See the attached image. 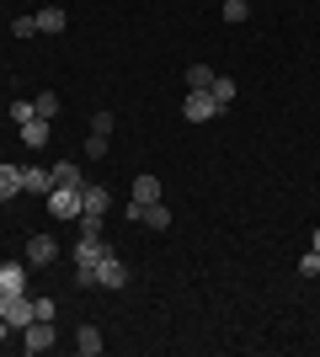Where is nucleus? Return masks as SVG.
<instances>
[{"label":"nucleus","instance_id":"12","mask_svg":"<svg viewBox=\"0 0 320 357\" xmlns=\"http://www.w3.org/2000/svg\"><path fill=\"white\" fill-rule=\"evenodd\" d=\"M22 192H54V171H38V165H22Z\"/></svg>","mask_w":320,"mask_h":357},{"label":"nucleus","instance_id":"29","mask_svg":"<svg viewBox=\"0 0 320 357\" xmlns=\"http://www.w3.org/2000/svg\"><path fill=\"white\" fill-rule=\"evenodd\" d=\"M91 134H107V139H112V112H96V118H91Z\"/></svg>","mask_w":320,"mask_h":357},{"label":"nucleus","instance_id":"27","mask_svg":"<svg viewBox=\"0 0 320 357\" xmlns=\"http://www.w3.org/2000/svg\"><path fill=\"white\" fill-rule=\"evenodd\" d=\"M102 155H107V134H91L86 139V160H102Z\"/></svg>","mask_w":320,"mask_h":357},{"label":"nucleus","instance_id":"10","mask_svg":"<svg viewBox=\"0 0 320 357\" xmlns=\"http://www.w3.org/2000/svg\"><path fill=\"white\" fill-rule=\"evenodd\" d=\"M134 203H144V208H150V203H160V176H150V171H139L134 176Z\"/></svg>","mask_w":320,"mask_h":357},{"label":"nucleus","instance_id":"4","mask_svg":"<svg viewBox=\"0 0 320 357\" xmlns=\"http://www.w3.org/2000/svg\"><path fill=\"white\" fill-rule=\"evenodd\" d=\"M48 213L54 219H80V187H54L48 192Z\"/></svg>","mask_w":320,"mask_h":357},{"label":"nucleus","instance_id":"1","mask_svg":"<svg viewBox=\"0 0 320 357\" xmlns=\"http://www.w3.org/2000/svg\"><path fill=\"white\" fill-rule=\"evenodd\" d=\"M0 320L11 331H27L32 326V294H0Z\"/></svg>","mask_w":320,"mask_h":357},{"label":"nucleus","instance_id":"23","mask_svg":"<svg viewBox=\"0 0 320 357\" xmlns=\"http://www.w3.org/2000/svg\"><path fill=\"white\" fill-rule=\"evenodd\" d=\"M299 278H320V251H305V256H299Z\"/></svg>","mask_w":320,"mask_h":357},{"label":"nucleus","instance_id":"15","mask_svg":"<svg viewBox=\"0 0 320 357\" xmlns=\"http://www.w3.org/2000/svg\"><path fill=\"white\" fill-rule=\"evenodd\" d=\"M22 192V165H0V203H11Z\"/></svg>","mask_w":320,"mask_h":357},{"label":"nucleus","instance_id":"2","mask_svg":"<svg viewBox=\"0 0 320 357\" xmlns=\"http://www.w3.org/2000/svg\"><path fill=\"white\" fill-rule=\"evenodd\" d=\"M224 112V107L213 102V91H187V102H182V118L187 123H213Z\"/></svg>","mask_w":320,"mask_h":357},{"label":"nucleus","instance_id":"9","mask_svg":"<svg viewBox=\"0 0 320 357\" xmlns=\"http://www.w3.org/2000/svg\"><path fill=\"white\" fill-rule=\"evenodd\" d=\"M0 294H27V261H0Z\"/></svg>","mask_w":320,"mask_h":357},{"label":"nucleus","instance_id":"7","mask_svg":"<svg viewBox=\"0 0 320 357\" xmlns=\"http://www.w3.org/2000/svg\"><path fill=\"white\" fill-rule=\"evenodd\" d=\"M27 261H32V267L59 261V240H54V235H32V240H27Z\"/></svg>","mask_w":320,"mask_h":357},{"label":"nucleus","instance_id":"30","mask_svg":"<svg viewBox=\"0 0 320 357\" xmlns=\"http://www.w3.org/2000/svg\"><path fill=\"white\" fill-rule=\"evenodd\" d=\"M6 336H11V326H6V320H0V342H6Z\"/></svg>","mask_w":320,"mask_h":357},{"label":"nucleus","instance_id":"26","mask_svg":"<svg viewBox=\"0 0 320 357\" xmlns=\"http://www.w3.org/2000/svg\"><path fill=\"white\" fill-rule=\"evenodd\" d=\"M11 118H16V123H27V118H38V107H32L27 96H16V102H11Z\"/></svg>","mask_w":320,"mask_h":357},{"label":"nucleus","instance_id":"8","mask_svg":"<svg viewBox=\"0 0 320 357\" xmlns=\"http://www.w3.org/2000/svg\"><path fill=\"white\" fill-rule=\"evenodd\" d=\"M112 208V192H107L102 181H86L80 187V213H107Z\"/></svg>","mask_w":320,"mask_h":357},{"label":"nucleus","instance_id":"18","mask_svg":"<svg viewBox=\"0 0 320 357\" xmlns=\"http://www.w3.org/2000/svg\"><path fill=\"white\" fill-rule=\"evenodd\" d=\"M213 102H219V107H229V102H235V91H241V86H235V80H229V75H213Z\"/></svg>","mask_w":320,"mask_h":357},{"label":"nucleus","instance_id":"20","mask_svg":"<svg viewBox=\"0 0 320 357\" xmlns=\"http://www.w3.org/2000/svg\"><path fill=\"white\" fill-rule=\"evenodd\" d=\"M213 86V70L208 64H192V70H187V91H208Z\"/></svg>","mask_w":320,"mask_h":357},{"label":"nucleus","instance_id":"6","mask_svg":"<svg viewBox=\"0 0 320 357\" xmlns=\"http://www.w3.org/2000/svg\"><path fill=\"white\" fill-rule=\"evenodd\" d=\"M22 336H27V342H22L27 352H54V342H59V336H54V320H32Z\"/></svg>","mask_w":320,"mask_h":357},{"label":"nucleus","instance_id":"13","mask_svg":"<svg viewBox=\"0 0 320 357\" xmlns=\"http://www.w3.org/2000/svg\"><path fill=\"white\" fill-rule=\"evenodd\" d=\"M102 347H107V342H102V331H96V326H80V331H75V352H80V357H96Z\"/></svg>","mask_w":320,"mask_h":357},{"label":"nucleus","instance_id":"3","mask_svg":"<svg viewBox=\"0 0 320 357\" xmlns=\"http://www.w3.org/2000/svg\"><path fill=\"white\" fill-rule=\"evenodd\" d=\"M107 256H112V245H107L102 235H80L75 240V267H102Z\"/></svg>","mask_w":320,"mask_h":357},{"label":"nucleus","instance_id":"22","mask_svg":"<svg viewBox=\"0 0 320 357\" xmlns=\"http://www.w3.org/2000/svg\"><path fill=\"white\" fill-rule=\"evenodd\" d=\"M245 11H251V0H224V22H235V27H241Z\"/></svg>","mask_w":320,"mask_h":357},{"label":"nucleus","instance_id":"28","mask_svg":"<svg viewBox=\"0 0 320 357\" xmlns=\"http://www.w3.org/2000/svg\"><path fill=\"white\" fill-rule=\"evenodd\" d=\"M75 288H102L96 283V267H75Z\"/></svg>","mask_w":320,"mask_h":357},{"label":"nucleus","instance_id":"14","mask_svg":"<svg viewBox=\"0 0 320 357\" xmlns=\"http://www.w3.org/2000/svg\"><path fill=\"white\" fill-rule=\"evenodd\" d=\"M48 171H54V187H86V171H75V160H59Z\"/></svg>","mask_w":320,"mask_h":357},{"label":"nucleus","instance_id":"17","mask_svg":"<svg viewBox=\"0 0 320 357\" xmlns=\"http://www.w3.org/2000/svg\"><path fill=\"white\" fill-rule=\"evenodd\" d=\"M139 224H150V229H160V235H166V229H171V208H166V203H150Z\"/></svg>","mask_w":320,"mask_h":357},{"label":"nucleus","instance_id":"11","mask_svg":"<svg viewBox=\"0 0 320 357\" xmlns=\"http://www.w3.org/2000/svg\"><path fill=\"white\" fill-rule=\"evenodd\" d=\"M48 134H54V128H48V118H27V123H22V144H27V149H43Z\"/></svg>","mask_w":320,"mask_h":357},{"label":"nucleus","instance_id":"24","mask_svg":"<svg viewBox=\"0 0 320 357\" xmlns=\"http://www.w3.org/2000/svg\"><path fill=\"white\" fill-rule=\"evenodd\" d=\"M54 314H59L54 298H32V320H54Z\"/></svg>","mask_w":320,"mask_h":357},{"label":"nucleus","instance_id":"31","mask_svg":"<svg viewBox=\"0 0 320 357\" xmlns=\"http://www.w3.org/2000/svg\"><path fill=\"white\" fill-rule=\"evenodd\" d=\"M310 251H320V229H315V240H310Z\"/></svg>","mask_w":320,"mask_h":357},{"label":"nucleus","instance_id":"5","mask_svg":"<svg viewBox=\"0 0 320 357\" xmlns=\"http://www.w3.org/2000/svg\"><path fill=\"white\" fill-rule=\"evenodd\" d=\"M96 283L112 288V294H118V288H128V261H118V251H112L102 267H96Z\"/></svg>","mask_w":320,"mask_h":357},{"label":"nucleus","instance_id":"19","mask_svg":"<svg viewBox=\"0 0 320 357\" xmlns=\"http://www.w3.org/2000/svg\"><path fill=\"white\" fill-rule=\"evenodd\" d=\"M32 107H38V118L54 123V112H59V91H38V96H32Z\"/></svg>","mask_w":320,"mask_h":357},{"label":"nucleus","instance_id":"16","mask_svg":"<svg viewBox=\"0 0 320 357\" xmlns=\"http://www.w3.org/2000/svg\"><path fill=\"white\" fill-rule=\"evenodd\" d=\"M64 22H70L64 6H43V11H38V32H64Z\"/></svg>","mask_w":320,"mask_h":357},{"label":"nucleus","instance_id":"25","mask_svg":"<svg viewBox=\"0 0 320 357\" xmlns=\"http://www.w3.org/2000/svg\"><path fill=\"white\" fill-rule=\"evenodd\" d=\"M107 213H80V235H102Z\"/></svg>","mask_w":320,"mask_h":357},{"label":"nucleus","instance_id":"21","mask_svg":"<svg viewBox=\"0 0 320 357\" xmlns=\"http://www.w3.org/2000/svg\"><path fill=\"white\" fill-rule=\"evenodd\" d=\"M11 32H16V38H38V11H32V16H16Z\"/></svg>","mask_w":320,"mask_h":357}]
</instances>
